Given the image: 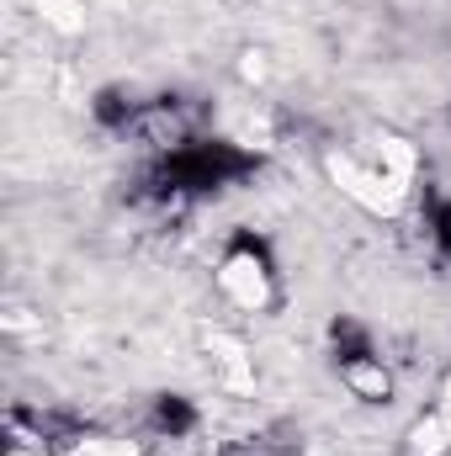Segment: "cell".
I'll list each match as a JSON object with an SVG mask.
<instances>
[{"label": "cell", "instance_id": "1", "mask_svg": "<svg viewBox=\"0 0 451 456\" xmlns=\"http://www.w3.org/2000/svg\"><path fill=\"white\" fill-rule=\"evenodd\" d=\"M218 287H224L228 303H239L244 314L271 308V297H276V271H271V255H266V244H260L255 233H239V239L228 244L224 265H218Z\"/></svg>", "mask_w": 451, "mask_h": 456}, {"label": "cell", "instance_id": "2", "mask_svg": "<svg viewBox=\"0 0 451 456\" xmlns=\"http://www.w3.org/2000/svg\"><path fill=\"white\" fill-rule=\"evenodd\" d=\"M127 138H138L144 149H154L160 159L176 154L181 143H192V117L181 112V102H138V112L127 122Z\"/></svg>", "mask_w": 451, "mask_h": 456}, {"label": "cell", "instance_id": "3", "mask_svg": "<svg viewBox=\"0 0 451 456\" xmlns=\"http://www.w3.org/2000/svg\"><path fill=\"white\" fill-rule=\"evenodd\" d=\"M340 382H345L356 398H366V403H388V393H393V371L382 366V355H377V350L340 361Z\"/></svg>", "mask_w": 451, "mask_h": 456}, {"label": "cell", "instance_id": "4", "mask_svg": "<svg viewBox=\"0 0 451 456\" xmlns=\"http://www.w3.org/2000/svg\"><path fill=\"white\" fill-rule=\"evenodd\" d=\"M447 452H451V409H430V414L409 430L404 456H447Z\"/></svg>", "mask_w": 451, "mask_h": 456}, {"label": "cell", "instance_id": "5", "mask_svg": "<svg viewBox=\"0 0 451 456\" xmlns=\"http://www.w3.org/2000/svg\"><path fill=\"white\" fill-rule=\"evenodd\" d=\"M154 425H160L170 441H181V436L197 430V414L186 409V398H160V403H154Z\"/></svg>", "mask_w": 451, "mask_h": 456}, {"label": "cell", "instance_id": "6", "mask_svg": "<svg viewBox=\"0 0 451 456\" xmlns=\"http://www.w3.org/2000/svg\"><path fill=\"white\" fill-rule=\"evenodd\" d=\"M425 228H430L436 249L451 260V197H430V202H425Z\"/></svg>", "mask_w": 451, "mask_h": 456}, {"label": "cell", "instance_id": "7", "mask_svg": "<svg viewBox=\"0 0 451 456\" xmlns=\"http://www.w3.org/2000/svg\"><path fill=\"white\" fill-rule=\"evenodd\" d=\"M5 456H53V452H48L43 441H11V446H5Z\"/></svg>", "mask_w": 451, "mask_h": 456}]
</instances>
